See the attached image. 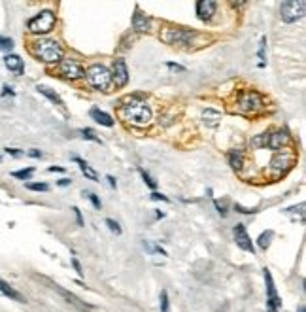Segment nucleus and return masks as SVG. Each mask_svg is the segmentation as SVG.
Segmentation results:
<instances>
[{"instance_id": "f257e3e1", "label": "nucleus", "mask_w": 306, "mask_h": 312, "mask_svg": "<svg viewBox=\"0 0 306 312\" xmlns=\"http://www.w3.org/2000/svg\"><path fill=\"white\" fill-rule=\"evenodd\" d=\"M119 116L134 127H148L153 119V112L144 98L132 95L123 100V104L119 108Z\"/></svg>"}, {"instance_id": "f03ea898", "label": "nucleus", "mask_w": 306, "mask_h": 312, "mask_svg": "<svg viewBox=\"0 0 306 312\" xmlns=\"http://www.w3.org/2000/svg\"><path fill=\"white\" fill-rule=\"evenodd\" d=\"M32 53L36 55L40 61H44V63H61V61H63L64 49L57 40H51V38H38L36 42L32 44Z\"/></svg>"}, {"instance_id": "7ed1b4c3", "label": "nucleus", "mask_w": 306, "mask_h": 312, "mask_svg": "<svg viewBox=\"0 0 306 312\" xmlns=\"http://www.w3.org/2000/svg\"><path fill=\"white\" fill-rule=\"evenodd\" d=\"M85 78H87V84L96 91H108L112 86V72L98 63L91 65L85 70Z\"/></svg>"}, {"instance_id": "20e7f679", "label": "nucleus", "mask_w": 306, "mask_h": 312, "mask_svg": "<svg viewBox=\"0 0 306 312\" xmlns=\"http://www.w3.org/2000/svg\"><path fill=\"white\" fill-rule=\"evenodd\" d=\"M55 23H57L55 11L42 10L38 15H34L31 21H29V31H31L32 34H47L53 31Z\"/></svg>"}, {"instance_id": "39448f33", "label": "nucleus", "mask_w": 306, "mask_h": 312, "mask_svg": "<svg viewBox=\"0 0 306 312\" xmlns=\"http://www.w3.org/2000/svg\"><path fill=\"white\" fill-rule=\"evenodd\" d=\"M236 106L244 114H255V112H259V110L264 108V100L257 91H242L238 95Z\"/></svg>"}, {"instance_id": "423d86ee", "label": "nucleus", "mask_w": 306, "mask_h": 312, "mask_svg": "<svg viewBox=\"0 0 306 312\" xmlns=\"http://www.w3.org/2000/svg\"><path fill=\"white\" fill-rule=\"evenodd\" d=\"M306 2L305 0H289V2H282L280 6V17L284 23H295L305 17Z\"/></svg>"}, {"instance_id": "0eeeda50", "label": "nucleus", "mask_w": 306, "mask_h": 312, "mask_svg": "<svg viewBox=\"0 0 306 312\" xmlns=\"http://www.w3.org/2000/svg\"><path fill=\"white\" fill-rule=\"evenodd\" d=\"M197 34L189 31V29H179V27H167L163 33H161V38L163 42L167 44H193Z\"/></svg>"}, {"instance_id": "6e6552de", "label": "nucleus", "mask_w": 306, "mask_h": 312, "mask_svg": "<svg viewBox=\"0 0 306 312\" xmlns=\"http://www.w3.org/2000/svg\"><path fill=\"white\" fill-rule=\"evenodd\" d=\"M263 276H264V290H266V311L268 312H278L280 307H282V299L278 295V290H276L274 278H272V272L268 269H263Z\"/></svg>"}, {"instance_id": "1a4fd4ad", "label": "nucleus", "mask_w": 306, "mask_h": 312, "mask_svg": "<svg viewBox=\"0 0 306 312\" xmlns=\"http://www.w3.org/2000/svg\"><path fill=\"white\" fill-rule=\"evenodd\" d=\"M59 72H61L66 80H70V82H76V80L85 78L84 66L80 65L76 59H63V61L59 63Z\"/></svg>"}, {"instance_id": "9d476101", "label": "nucleus", "mask_w": 306, "mask_h": 312, "mask_svg": "<svg viewBox=\"0 0 306 312\" xmlns=\"http://www.w3.org/2000/svg\"><path fill=\"white\" fill-rule=\"evenodd\" d=\"M293 161H295V155H293V153L278 151L274 157H272V161H270V169H272L274 176H282L285 171H289Z\"/></svg>"}, {"instance_id": "9b49d317", "label": "nucleus", "mask_w": 306, "mask_h": 312, "mask_svg": "<svg viewBox=\"0 0 306 312\" xmlns=\"http://www.w3.org/2000/svg\"><path fill=\"white\" fill-rule=\"evenodd\" d=\"M112 82H116L117 87H125L129 84V68L125 59H116L112 66Z\"/></svg>"}, {"instance_id": "f8f14e48", "label": "nucleus", "mask_w": 306, "mask_h": 312, "mask_svg": "<svg viewBox=\"0 0 306 312\" xmlns=\"http://www.w3.org/2000/svg\"><path fill=\"white\" fill-rule=\"evenodd\" d=\"M53 290L57 291V293H59V295L63 297L64 301L68 303V305H72L74 309H78V311H91V309H93V307H91L89 303L82 301V299H80L78 295H74V293H70L68 290H64V288H61V286H57V284L53 286Z\"/></svg>"}, {"instance_id": "ddd939ff", "label": "nucleus", "mask_w": 306, "mask_h": 312, "mask_svg": "<svg viewBox=\"0 0 306 312\" xmlns=\"http://www.w3.org/2000/svg\"><path fill=\"white\" fill-rule=\"evenodd\" d=\"M234 240H236V246L242 248L244 252H252L254 254L255 252V246L254 242H252V238H250V235H248V231H246V227L242 225V223H238V225L234 227Z\"/></svg>"}, {"instance_id": "4468645a", "label": "nucleus", "mask_w": 306, "mask_h": 312, "mask_svg": "<svg viewBox=\"0 0 306 312\" xmlns=\"http://www.w3.org/2000/svg\"><path fill=\"white\" fill-rule=\"evenodd\" d=\"M291 144V136L285 133V131H276V133H272V134H268V148L274 151H284L287 146Z\"/></svg>"}, {"instance_id": "2eb2a0df", "label": "nucleus", "mask_w": 306, "mask_h": 312, "mask_svg": "<svg viewBox=\"0 0 306 312\" xmlns=\"http://www.w3.org/2000/svg\"><path fill=\"white\" fill-rule=\"evenodd\" d=\"M195 8H197V17L201 21H210L216 10H218V2H214V0H199Z\"/></svg>"}, {"instance_id": "dca6fc26", "label": "nucleus", "mask_w": 306, "mask_h": 312, "mask_svg": "<svg viewBox=\"0 0 306 312\" xmlns=\"http://www.w3.org/2000/svg\"><path fill=\"white\" fill-rule=\"evenodd\" d=\"M0 293L4 295V297H8L11 301H17V303H27L25 299V295H23L21 291H17L13 286H11L10 282H6L4 278H0Z\"/></svg>"}, {"instance_id": "f3484780", "label": "nucleus", "mask_w": 306, "mask_h": 312, "mask_svg": "<svg viewBox=\"0 0 306 312\" xmlns=\"http://www.w3.org/2000/svg\"><path fill=\"white\" fill-rule=\"evenodd\" d=\"M89 116H91V119H95L98 125H102V127H114V118L110 114L102 112L100 108H91Z\"/></svg>"}, {"instance_id": "a211bd4d", "label": "nucleus", "mask_w": 306, "mask_h": 312, "mask_svg": "<svg viewBox=\"0 0 306 312\" xmlns=\"http://www.w3.org/2000/svg\"><path fill=\"white\" fill-rule=\"evenodd\" d=\"M149 27H151V23H149V19L142 13V11L138 10L134 11V15H132V29L136 31V33H148Z\"/></svg>"}, {"instance_id": "6ab92c4d", "label": "nucleus", "mask_w": 306, "mask_h": 312, "mask_svg": "<svg viewBox=\"0 0 306 312\" xmlns=\"http://www.w3.org/2000/svg\"><path fill=\"white\" fill-rule=\"evenodd\" d=\"M4 65H6L8 70H11V72H15V74L19 76L25 72V65H23V59L19 55H6L4 57Z\"/></svg>"}, {"instance_id": "aec40b11", "label": "nucleus", "mask_w": 306, "mask_h": 312, "mask_svg": "<svg viewBox=\"0 0 306 312\" xmlns=\"http://www.w3.org/2000/svg\"><path fill=\"white\" fill-rule=\"evenodd\" d=\"M74 163L80 167V171H82V174H84L87 180H93V182H98V173H96L95 169L89 165V163L85 161V159H82V157H74Z\"/></svg>"}, {"instance_id": "412c9836", "label": "nucleus", "mask_w": 306, "mask_h": 312, "mask_svg": "<svg viewBox=\"0 0 306 312\" xmlns=\"http://www.w3.org/2000/svg\"><path fill=\"white\" fill-rule=\"evenodd\" d=\"M227 159H229V165H231V169L234 171H240L244 167V151L242 150H231L227 153Z\"/></svg>"}, {"instance_id": "4be33fe9", "label": "nucleus", "mask_w": 306, "mask_h": 312, "mask_svg": "<svg viewBox=\"0 0 306 312\" xmlns=\"http://www.w3.org/2000/svg\"><path fill=\"white\" fill-rule=\"evenodd\" d=\"M202 121L208 125V127H216L219 121H221V112L214 110V108H206L202 112Z\"/></svg>"}, {"instance_id": "5701e85b", "label": "nucleus", "mask_w": 306, "mask_h": 312, "mask_svg": "<svg viewBox=\"0 0 306 312\" xmlns=\"http://www.w3.org/2000/svg\"><path fill=\"white\" fill-rule=\"evenodd\" d=\"M36 89H38V93H42L44 97L49 98L53 104H57V106H63V98L59 97V95H57V93L53 91L51 87H47V86H36Z\"/></svg>"}, {"instance_id": "b1692460", "label": "nucleus", "mask_w": 306, "mask_h": 312, "mask_svg": "<svg viewBox=\"0 0 306 312\" xmlns=\"http://www.w3.org/2000/svg\"><path fill=\"white\" fill-rule=\"evenodd\" d=\"M274 237V233L268 229V231H264V233H261L259 235V238H257V244H259V248L261 250H266V248L270 246V238Z\"/></svg>"}, {"instance_id": "393cba45", "label": "nucleus", "mask_w": 306, "mask_h": 312, "mask_svg": "<svg viewBox=\"0 0 306 312\" xmlns=\"http://www.w3.org/2000/svg\"><path fill=\"white\" fill-rule=\"evenodd\" d=\"M32 174H34V169L29 167V169H23V171H13L11 176H13V178H17V180H31Z\"/></svg>"}, {"instance_id": "a878e982", "label": "nucleus", "mask_w": 306, "mask_h": 312, "mask_svg": "<svg viewBox=\"0 0 306 312\" xmlns=\"http://www.w3.org/2000/svg\"><path fill=\"white\" fill-rule=\"evenodd\" d=\"M159 307H161V312H169L170 301H169V291L167 290H163L161 295H159Z\"/></svg>"}, {"instance_id": "bb28decb", "label": "nucleus", "mask_w": 306, "mask_h": 312, "mask_svg": "<svg viewBox=\"0 0 306 312\" xmlns=\"http://www.w3.org/2000/svg\"><path fill=\"white\" fill-rule=\"evenodd\" d=\"M266 144H268V133L257 134L255 138H252V146H254V148H264Z\"/></svg>"}, {"instance_id": "cd10ccee", "label": "nucleus", "mask_w": 306, "mask_h": 312, "mask_svg": "<svg viewBox=\"0 0 306 312\" xmlns=\"http://www.w3.org/2000/svg\"><path fill=\"white\" fill-rule=\"evenodd\" d=\"M82 133V138H85V140H91V142H96V144H102V140H100V136H96L95 134V131L93 129H82L80 131Z\"/></svg>"}, {"instance_id": "c85d7f7f", "label": "nucleus", "mask_w": 306, "mask_h": 312, "mask_svg": "<svg viewBox=\"0 0 306 312\" xmlns=\"http://www.w3.org/2000/svg\"><path fill=\"white\" fill-rule=\"evenodd\" d=\"M25 187L31 189V191H47V189H49V185L44 182H27Z\"/></svg>"}, {"instance_id": "c756f323", "label": "nucleus", "mask_w": 306, "mask_h": 312, "mask_svg": "<svg viewBox=\"0 0 306 312\" xmlns=\"http://www.w3.org/2000/svg\"><path fill=\"white\" fill-rule=\"evenodd\" d=\"M264 49H266V36H261V42H259V66H264Z\"/></svg>"}, {"instance_id": "7c9ffc66", "label": "nucleus", "mask_w": 306, "mask_h": 312, "mask_svg": "<svg viewBox=\"0 0 306 312\" xmlns=\"http://www.w3.org/2000/svg\"><path fill=\"white\" fill-rule=\"evenodd\" d=\"M82 195H84L85 199H89V201H91V205L95 206L96 210H100V206H102V203H100V199H98V197H96V195L93 193V191H84Z\"/></svg>"}, {"instance_id": "2f4dec72", "label": "nucleus", "mask_w": 306, "mask_h": 312, "mask_svg": "<svg viewBox=\"0 0 306 312\" xmlns=\"http://www.w3.org/2000/svg\"><path fill=\"white\" fill-rule=\"evenodd\" d=\"M106 225H108V229H110L112 233H116V235H121V233H123L121 225L117 223L116 220H112V218H106Z\"/></svg>"}, {"instance_id": "473e14b6", "label": "nucleus", "mask_w": 306, "mask_h": 312, "mask_svg": "<svg viewBox=\"0 0 306 312\" xmlns=\"http://www.w3.org/2000/svg\"><path fill=\"white\" fill-rule=\"evenodd\" d=\"M140 176H142V180L146 182V185H148L149 189H155V187H157V182H155V180H153V178H151L146 171H142V169H140Z\"/></svg>"}, {"instance_id": "72a5a7b5", "label": "nucleus", "mask_w": 306, "mask_h": 312, "mask_svg": "<svg viewBox=\"0 0 306 312\" xmlns=\"http://www.w3.org/2000/svg\"><path fill=\"white\" fill-rule=\"evenodd\" d=\"M144 248H148L149 252H155V254H161V256H167V252H165L163 248H161V246H155V244H149L148 240L144 242Z\"/></svg>"}, {"instance_id": "f704fd0d", "label": "nucleus", "mask_w": 306, "mask_h": 312, "mask_svg": "<svg viewBox=\"0 0 306 312\" xmlns=\"http://www.w3.org/2000/svg\"><path fill=\"white\" fill-rule=\"evenodd\" d=\"M11 47H13V40H11V38H2V36H0V49H6V51H8V49H11Z\"/></svg>"}, {"instance_id": "c9c22d12", "label": "nucleus", "mask_w": 306, "mask_h": 312, "mask_svg": "<svg viewBox=\"0 0 306 312\" xmlns=\"http://www.w3.org/2000/svg\"><path fill=\"white\" fill-rule=\"evenodd\" d=\"M72 210H74V216H76V223H78L80 227H84L85 223H84V216H82V210H80L78 206H74Z\"/></svg>"}, {"instance_id": "e433bc0d", "label": "nucleus", "mask_w": 306, "mask_h": 312, "mask_svg": "<svg viewBox=\"0 0 306 312\" xmlns=\"http://www.w3.org/2000/svg\"><path fill=\"white\" fill-rule=\"evenodd\" d=\"M72 267H74V270L78 272V276H84V269H82V263L78 261L76 258H72Z\"/></svg>"}, {"instance_id": "4c0bfd02", "label": "nucleus", "mask_w": 306, "mask_h": 312, "mask_svg": "<svg viewBox=\"0 0 306 312\" xmlns=\"http://www.w3.org/2000/svg\"><path fill=\"white\" fill-rule=\"evenodd\" d=\"M151 199H153V201H163V203H169V201H170L167 195L157 193V191H153V193H151Z\"/></svg>"}, {"instance_id": "58836bf2", "label": "nucleus", "mask_w": 306, "mask_h": 312, "mask_svg": "<svg viewBox=\"0 0 306 312\" xmlns=\"http://www.w3.org/2000/svg\"><path fill=\"white\" fill-rule=\"evenodd\" d=\"M167 66H169L170 70H176V72H185V66H179L176 63H167Z\"/></svg>"}, {"instance_id": "ea45409f", "label": "nucleus", "mask_w": 306, "mask_h": 312, "mask_svg": "<svg viewBox=\"0 0 306 312\" xmlns=\"http://www.w3.org/2000/svg\"><path fill=\"white\" fill-rule=\"evenodd\" d=\"M6 153H8V155H13V157H19V155H23V151L15 150V148H6Z\"/></svg>"}, {"instance_id": "a19ab883", "label": "nucleus", "mask_w": 306, "mask_h": 312, "mask_svg": "<svg viewBox=\"0 0 306 312\" xmlns=\"http://www.w3.org/2000/svg\"><path fill=\"white\" fill-rule=\"evenodd\" d=\"M106 180H108V183H110V187H117V182H116V178H114V176H110V174H108V176H106Z\"/></svg>"}, {"instance_id": "79ce46f5", "label": "nucleus", "mask_w": 306, "mask_h": 312, "mask_svg": "<svg viewBox=\"0 0 306 312\" xmlns=\"http://www.w3.org/2000/svg\"><path fill=\"white\" fill-rule=\"evenodd\" d=\"M29 155H31V157H36V159H40V157H42V151H40V150H31V151H29Z\"/></svg>"}, {"instance_id": "37998d69", "label": "nucleus", "mask_w": 306, "mask_h": 312, "mask_svg": "<svg viewBox=\"0 0 306 312\" xmlns=\"http://www.w3.org/2000/svg\"><path fill=\"white\" fill-rule=\"evenodd\" d=\"M216 205V208H218V212H219V216H227V212H225V208H223L219 203H214Z\"/></svg>"}, {"instance_id": "c03bdc74", "label": "nucleus", "mask_w": 306, "mask_h": 312, "mask_svg": "<svg viewBox=\"0 0 306 312\" xmlns=\"http://www.w3.org/2000/svg\"><path fill=\"white\" fill-rule=\"evenodd\" d=\"M47 171H49V173H64L63 167H49Z\"/></svg>"}, {"instance_id": "a18cd8bd", "label": "nucleus", "mask_w": 306, "mask_h": 312, "mask_svg": "<svg viewBox=\"0 0 306 312\" xmlns=\"http://www.w3.org/2000/svg\"><path fill=\"white\" fill-rule=\"evenodd\" d=\"M2 95H13V91H11V87L4 86V91H2Z\"/></svg>"}, {"instance_id": "49530a36", "label": "nucleus", "mask_w": 306, "mask_h": 312, "mask_svg": "<svg viewBox=\"0 0 306 312\" xmlns=\"http://www.w3.org/2000/svg\"><path fill=\"white\" fill-rule=\"evenodd\" d=\"M70 182H72V180H68V178H63V180H59V185H70Z\"/></svg>"}, {"instance_id": "de8ad7c7", "label": "nucleus", "mask_w": 306, "mask_h": 312, "mask_svg": "<svg viewBox=\"0 0 306 312\" xmlns=\"http://www.w3.org/2000/svg\"><path fill=\"white\" fill-rule=\"evenodd\" d=\"M297 312H306L305 305H301V307H299V309H297Z\"/></svg>"}]
</instances>
